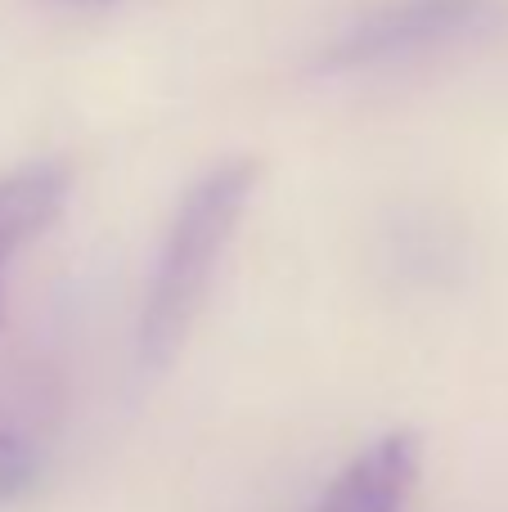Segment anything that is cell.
Here are the masks:
<instances>
[{
	"mask_svg": "<svg viewBox=\"0 0 508 512\" xmlns=\"http://www.w3.org/2000/svg\"><path fill=\"white\" fill-rule=\"evenodd\" d=\"M252 185H257V167L248 158H225L180 194L140 301L135 346L144 369H167L189 342V328L212 297L216 270L248 212Z\"/></svg>",
	"mask_w": 508,
	"mask_h": 512,
	"instance_id": "6da1fadb",
	"label": "cell"
},
{
	"mask_svg": "<svg viewBox=\"0 0 508 512\" xmlns=\"http://www.w3.org/2000/svg\"><path fill=\"white\" fill-rule=\"evenodd\" d=\"M477 14H482V0H396V5H383L360 23L342 27L329 50L320 54V68L369 72L414 59L423 50L455 41L464 27L477 23Z\"/></svg>",
	"mask_w": 508,
	"mask_h": 512,
	"instance_id": "7a4b0ae2",
	"label": "cell"
},
{
	"mask_svg": "<svg viewBox=\"0 0 508 512\" xmlns=\"http://www.w3.org/2000/svg\"><path fill=\"white\" fill-rule=\"evenodd\" d=\"M423 445L414 432H387L347 459L311 512H405L419 486Z\"/></svg>",
	"mask_w": 508,
	"mask_h": 512,
	"instance_id": "3957f363",
	"label": "cell"
},
{
	"mask_svg": "<svg viewBox=\"0 0 508 512\" xmlns=\"http://www.w3.org/2000/svg\"><path fill=\"white\" fill-rule=\"evenodd\" d=\"M68 167L63 162H27L0 176V319H5V288L14 261L36 243L63 212L68 198Z\"/></svg>",
	"mask_w": 508,
	"mask_h": 512,
	"instance_id": "277c9868",
	"label": "cell"
},
{
	"mask_svg": "<svg viewBox=\"0 0 508 512\" xmlns=\"http://www.w3.org/2000/svg\"><path fill=\"white\" fill-rule=\"evenodd\" d=\"M41 481V450L32 436L0 423V504H14Z\"/></svg>",
	"mask_w": 508,
	"mask_h": 512,
	"instance_id": "5b68a950",
	"label": "cell"
},
{
	"mask_svg": "<svg viewBox=\"0 0 508 512\" xmlns=\"http://www.w3.org/2000/svg\"><path fill=\"white\" fill-rule=\"evenodd\" d=\"M59 5H86V9H95V5H113V0H59Z\"/></svg>",
	"mask_w": 508,
	"mask_h": 512,
	"instance_id": "8992f818",
	"label": "cell"
}]
</instances>
